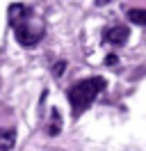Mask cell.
I'll list each match as a JSON object with an SVG mask.
<instances>
[{
    "instance_id": "obj_1",
    "label": "cell",
    "mask_w": 146,
    "mask_h": 151,
    "mask_svg": "<svg viewBox=\"0 0 146 151\" xmlns=\"http://www.w3.org/2000/svg\"><path fill=\"white\" fill-rule=\"evenodd\" d=\"M105 78H98V76H94V78H87V80H82L78 85H73L69 89V101L73 105V112L78 114L82 110H87L91 103H94V99L98 96V92L105 89Z\"/></svg>"
},
{
    "instance_id": "obj_2",
    "label": "cell",
    "mask_w": 146,
    "mask_h": 151,
    "mask_svg": "<svg viewBox=\"0 0 146 151\" xmlns=\"http://www.w3.org/2000/svg\"><path fill=\"white\" fill-rule=\"evenodd\" d=\"M14 35H16V41L21 46H36L46 35V28L41 21H34V23H30V21H23L21 25L14 28Z\"/></svg>"
},
{
    "instance_id": "obj_3",
    "label": "cell",
    "mask_w": 146,
    "mask_h": 151,
    "mask_svg": "<svg viewBox=\"0 0 146 151\" xmlns=\"http://www.w3.org/2000/svg\"><path fill=\"white\" fill-rule=\"evenodd\" d=\"M32 16V12L27 9L25 5H21V2H14V5H9V9H7V19H9V25H21L25 19H30Z\"/></svg>"
},
{
    "instance_id": "obj_4",
    "label": "cell",
    "mask_w": 146,
    "mask_h": 151,
    "mask_svg": "<svg viewBox=\"0 0 146 151\" xmlns=\"http://www.w3.org/2000/svg\"><path fill=\"white\" fill-rule=\"evenodd\" d=\"M128 37H130V30L126 25H114V28H110L105 32V39H107V44H112V46H123L128 41Z\"/></svg>"
},
{
    "instance_id": "obj_5",
    "label": "cell",
    "mask_w": 146,
    "mask_h": 151,
    "mask_svg": "<svg viewBox=\"0 0 146 151\" xmlns=\"http://www.w3.org/2000/svg\"><path fill=\"white\" fill-rule=\"evenodd\" d=\"M16 144V131L11 128H0V151H9Z\"/></svg>"
},
{
    "instance_id": "obj_6",
    "label": "cell",
    "mask_w": 146,
    "mask_h": 151,
    "mask_svg": "<svg viewBox=\"0 0 146 151\" xmlns=\"http://www.w3.org/2000/svg\"><path fill=\"white\" fill-rule=\"evenodd\" d=\"M128 21H132L137 25H146V9H130L128 12Z\"/></svg>"
},
{
    "instance_id": "obj_7",
    "label": "cell",
    "mask_w": 146,
    "mask_h": 151,
    "mask_svg": "<svg viewBox=\"0 0 146 151\" xmlns=\"http://www.w3.org/2000/svg\"><path fill=\"white\" fill-rule=\"evenodd\" d=\"M48 133H50V135H57V133H59V112H57V110H53V124H50Z\"/></svg>"
},
{
    "instance_id": "obj_8",
    "label": "cell",
    "mask_w": 146,
    "mask_h": 151,
    "mask_svg": "<svg viewBox=\"0 0 146 151\" xmlns=\"http://www.w3.org/2000/svg\"><path fill=\"white\" fill-rule=\"evenodd\" d=\"M64 71H66V62H64V60L55 62V66H53V73H55V76H62Z\"/></svg>"
},
{
    "instance_id": "obj_9",
    "label": "cell",
    "mask_w": 146,
    "mask_h": 151,
    "mask_svg": "<svg viewBox=\"0 0 146 151\" xmlns=\"http://www.w3.org/2000/svg\"><path fill=\"white\" fill-rule=\"evenodd\" d=\"M105 64L114 66V64H117V55H107V57H105Z\"/></svg>"
},
{
    "instance_id": "obj_10",
    "label": "cell",
    "mask_w": 146,
    "mask_h": 151,
    "mask_svg": "<svg viewBox=\"0 0 146 151\" xmlns=\"http://www.w3.org/2000/svg\"><path fill=\"white\" fill-rule=\"evenodd\" d=\"M107 2H110V0H96V5H98V7H100V5H107Z\"/></svg>"
}]
</instances>
